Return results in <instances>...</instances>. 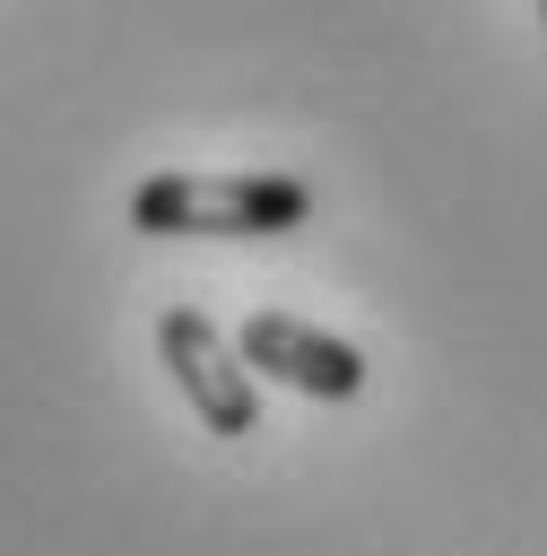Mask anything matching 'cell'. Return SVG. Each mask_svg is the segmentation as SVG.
Listing matches in <instances>:
<instances>
[{
  "mask_svg": "<svg viewBox=\"0 0 547 556\" xmlns=\"http://www.w3.org/2000/svg\"><path fill=\"white\" fill-rule=\"evenodd\" d=\"M313 217V182L295 174H148L130 191L139 235H287Z\"/></svg>",
  "mask_w": 547,
  "mask_h": 556,
  "instance_id": "cell-1",
  "label": "cell"
},
{
  "mask_svg": "<svg viewBox=\"0 0 547 556\" xmlns=\"http://www.w3.org/2000/svg\"><path fill=\"white\" fill-rule=\"evenodd\" d=\"M156 356H165L174 391L200 408V426H208V434H252V426H260V382H252L243 348H234L200 304L156 313Z\"/></svg>",
  "mask_w": 547,
  "mask_h": 556,
  "instance_id": "cell-2",
  "label": "cell"
},
{
  "mask_svg": "<svg viewBox=\"0 0 547 556\" xmlns=\"http://www.w3.org/2000/svg\"><path fill=\"white\" fill-rule=\"evenodd\" d=\"M234 348H243L252 374H269L304 400H356L365 391V356L347 339H330L321 321H304V313H252Z\"/></svg>",
  "mask_w": 547,
  "mask_h": 556,
  "instance_id": "cell-3",
  "label": "cell"
},
{
  "mask_svg": "<svg viewBox=\"0 0 547 556\" xmlns=\"http://www.w3.org/2000/svg\"><path fill=\"white\" fill-rule=\"evenodd\" d=\"M538 17H547V0H538Z\"/></svg>",
  "mask_w": 547,
  "mask_h": 556,
  "instance_id": "cell-4",
  "label": "cell"
}]
</instances>
